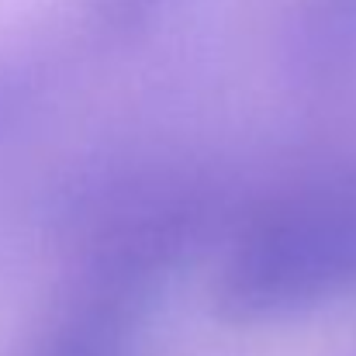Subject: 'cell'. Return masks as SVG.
Segmentation results:
<instances>
[{
    "label": "cell",
    "mask_w": 356,
    "mask_h": 356,
    "mask_svg": "<svg viewBox=\"0 0 356 356\" xmlns=\"http://www.w3.org/2000/svg\"><path fill=\"white\" fill-rule=\"evenodd\" d=\"M356 291V187L263 215L232 249L218 308L238 322L287 318Z\"/></svg>",
    "instance_id": "cell-1"
}]
</instances>
